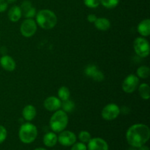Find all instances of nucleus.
<instances>
[{
  "instance_id": "1",
  "label": "nucleus",
  "mask_w": 150,
  "mask_h": 150,
  "mask_svg": "<svg viewBox=\"0 0 150 150\" xmlns=\"http://www.w3.org/2000/svg\"><path fill=\"white\" fill-rule=\"evenodd\" d=\"M149 138L150 129L144 124L133 125L126 132V140L132 147L139 148L145 145L149 140Z\"/></svg>"
},
{
  "instance_id": "2",
  "label": "nucleus",
  "mask_w": 150,
  "mask_h": 150,
  "mask_svg": "<svg viewBox=\"0 0 150 150\" xmlns=\"http://www.w3.org/2000/svg\"><path fill=\"white\" fill-rule=\"evenodd\" d=\"M36 23L38 26L43 29H51L56 26L57 23V16L52 10L43 9L37 13Z\"/></svg>"
},
{
  "instance_id": "3",
  "label": "nucleus",
  "mask_w": 150,
  "mask_h": 150,
  "mask_svg": "<svg viewBox=\"0 0 150 150\" xmlns=\"http://www.w3.org/2000/svg\"><path fill=\"white\" fill-rule=\"evenodd\" d=\"M68 116L63 110H57L50 119V127L54 133H60L66 129L68 125Z\"/></svg>"
},
{
  "instance_id": "4",
  "label": "nucleus",
  "mask_w": 150,
  "mask_h": 150,
  "mask_svg": "<svg viewBox=\"0 0 150 150\" xmlns=\"http://www.w3.org/2000/svg\"><path fill=\"white\" fill-rule=\"evenodd\" d=\"M38 133V128L35 125L31 122H26L19 128L18 137L22 143L29 144L35 142Z\"/></svg>"
},
{
  "instance_id": "5",
  "label": "nucleus",
  "mask_w": 150,
  "mask_h": 150,
  "mask_svg": "<svg viewBox=\"0 0 150 150\" xmlns=\"http://www.w3.org/2000/svg\"><path fill=\"white\" fill-rule=\"evenodd\" d=\"M133 48L136 54L142 58H146L150 54L149 42L144 37L136 38L133 42Z\"/></svg>"
},
{
  "instance_id": "6",
  "label": "nucleus",
  "mask_w": 150,
  "mask_h": 150,
  "mask_svg": "<svg viewBox=\"0 0 150 150\" xmlns=\"http://www.w3.org/2000/svg\"><path fill=\"white\" fill-rule=\"evenodd\" d=\"M121 113L120 108L115 103H108L103 108L101 117L106 121H112L116 120Z\"/></svg>"
},
{
  "instance_id": "7",
  "label": "nucleus",
  "mask_w": 150,
  "mask_h": 150,
  "mask_svg": "<svg viewBox=\"0 0 150 150\" xmlns=\"http://www.w3.org/2000/svg\"><path fill=\"white\" fill-rule=\"evenodd\" d=\"M38 24L33 18H26L20 26V32L24 38H31L36 33Z\"/></svg>"
},
{
  "instance_id": "8",
  "label": "nucleus",
  "mask_w": 150,
  "mask_h": 150,
  "mask_svg": "<svg viewBox=\"0 0 150 150\" xmlns=\"http://www.w3.org/2000/svg\"><path fill=\"white\" fill-rule=\"evenodd\" d=\"M139 85V78L136 75L130 74L123 81L122 88L125 93L131 94L138 89Z\"/></svg>"
},
{
  "instance_id": "9",
  "label": "nucleus",
  "mask_w": 150,
  "mask_h": 150,
  "mask_svg": "<svg viewBox=\"0 0 150 150\" xmlns=\"http://www.w3.org/2000/svg\"><path fill=\"white\" fill-rule=\"evenodd\" d=\"M77 140L76 134L70 130H63L58 136V142L64 146H71Z\"/></svg>"
},
{
  "instance_id": "10",
  "label": "nucleus",
  "mask_w": 150,
  "mask_h": 150,
  "mask_svg": "<svg viewBox=\"0 0 150 150\" xmlns=\"http://www.w3.org/2000/svg\"><path fill=\"white\" fill-rule=\"evenodd\" d=\"M88 150H108V144L103 139L99 137L92 138L88 142Z\"/></svg>"
},
{
  "instance_id": "11",
  "label": "nucleus",
  "mask_w": 150,
  "mask_h": 150,
  "mask_svg": "<svg viewBox=\"0 0 150 150\" xmlns=\"http://www.w3.org/2000/svg\"><path fill=\"white\" fill-rule=\"evenodd\" d=\"M43 105L47 111L54 112L61 108L62 100L55 96H50L44 100Z\"/></svg>"
},
{
  "instance_id": "12",
  "label": "nucleus",
  "mask_w": 150,
  "mask_h": 150,
  "mask_svg": "<svg viewBox=\"0 0 150 150\" xmlns=\"http://www.w3.org/2000/svg\"><path fill=\"white\" fill-rule=\"evenodd\" d=\"M22 15L26 18H33L37 14L36 9L32 7V2L29 0H24L21 5Z\"/></svg>"
},
{
  "instance_id": "13",
  "label": "nucleus",
  "mask_w": 150,
  "mask_h": 150,
  "mask_svg": "<svg viewBox=\"0 0 150 150\" xmlns=\"http://www.w3.org/2000/svg\"><path fill=\"white\" fill-rule=\"evenodd\" d=\"M0 65L6 71L12 72L16 69V63L10 56L3 55L0 58Z\"/></svg>"
},
{
  "instance_id": "14",
  "label": "nucleus",
  "mask_w": 150,
  "mask_h": 150,
  "mask_svg": "<svg viewBox=\"0 0 150 150\" xmlns=\"http://www.w3.org/2000/svg\"><path fill=\"white\" fill-rule=\"evenodd\" d=\"M137 31L140 35L146 38L150 35V20L149 18L144 19L137 26Z\"/></svg>"
},
{
  "instance_id": "15",
  "label": "nucleus",
  "mask_w": 150,
  "mask_h": 150,
  "mask_svg": "<svg viewBox=\"0 0 150 150\" xmlns=\"http://www.w3.org/2000/svg\"><path fill=\"white\" fill-rule=\"evenodd\" d=\"M37 115V110L32 105H27L23 108L22 116L23 119L27 122H31L35 118Z\"/></svg>"
},
{
  "instance_id": "16",
  "label": "nucleus",
  "mask_w": 150,
  "mask_h": 150,
  "mask_svg": "<svg viewBox=\"0 0 150 150\" xmlns=\"http://www.w3.org/2000/svg\"><path fill=\"white\" fill-rule=\"evenodd\" d=\"M7 16H8V18L10 19V21L13 22V23L18 22L21 18V7H19V6H13V7L9 10Z\"/></svg>"
},
{
  "instance_id": "17",
  "label": "nucleus",
  "mask_w": 150,
  "mask_h": 150,
  "mask_svg": "<svg viewBox=\"0 0 150 150\" xmlns=\"http://www.w3.org/2000/svg\"><path fill=\"white\" fill-rule=\"evenodd\" d=\"M42 142L47 147H53L58 142V136L54 132H48L43 136Z\"/></svg>"
},
{
  "instance_id": "18",
  "label": "nucleus",
  "mask_w": 150,
  "mask_h": 150,
  "mask_svg": "<svg viewBox=\"0 0 150 150\" xmlns=\"http://www.w3.org/2000/svg\"><path fill=\"white\" fill-rule=\"evenodd\" d=\"M95 28L100 31H105L108 30L111 27V22L106 18H98L97 20L94 23Z\"/></svg>"
},
{
  "instance_id": "19",
  "label": "nucleus",
  "mask_w": 150,
  "mask_h": 150,
  "mask_svg": "<svg viewBox=\"0 0 150 150\" xmlns=\"http://www.w3.org/2000/svg\"><path fill=\"white\" fill-rule=\"evenodd\" d=\"M139 93L140 95L141 98L144 100H147L149 99L150 98V88L148 83H143L142 84L139 85Z\"/></svg>"
},
{
  "instance_id": "20",
  "label": "nucleus",
  "mask_w": 150,
  "mask_h": 150,
  "mask_svg": "<svg viewBox=\"0 0 150 150\" xmlns=\"http://www.w3.org/2000/svg\"><path fill=\"white\" fill-rule=\"evenodd\" d=\"M150 75V69L148 66L142 65L136 70V76L140 79H147Z\"/></svg>"
},
{
  "instance_id": "21",
  "label": "nucleus",
  "mask_w": 150,
  "mask_h": 150,
  "mask_svg": "<svg viewBox=\"0 0 150 150\" xmlns=\"http://www.w3.org/2000/svg\"><path fill=\"white\" fill-rule=\"evenodd\" d=\"M70 89L67 87V86H61L58 90V98L62 101L67 100L70 98Z\"/></svg>"
},
{
  "instance_id": "22",
  "label": "nucleus",
  "mask_w": 150,
  "mask_h": 150,
  "mask_svg": "<svg viewBox=\"0 0 150 150\" xmlns=\"http://www.w3.org/2000/svg\"><path fill=\"white\" fill-rule=\"evenodd\" d=\"M61 108H62L63 111H65L66 113L72 112L75 108V103L73 101L70 100V99L62 101Z\"/></svg>"
},
{
  "instance_id": "23",
  "label": "nucleus",
  "mask_w": 150,
  "mask_h": 150,
  "mask_svg": "<svg viewBox=\"0 0 150 150\" xmlns=\"http://www.w3.org/2000/svg\"><path fill=\"white\" fill-rule=\"evenodd\" d=\"M100 4L107 9L115 8L120 4V0H100Z\"/></svg>"
},
{
  "instance_id": "24",
  "label": "nucleus",
  "mask_w": 150,
  "mask_h": 150,
  "mask_svg": "<svg viewBox=\"0 0 150 150\" xmlns=\"http://www.w3.org/2000/svg\"><path fill=\"white\" fill-rule=\"evenodd\" d=\"M91 139H92V136L89 132L86 131V130H82L79 133V139L82 143L87 144Z\"/></svg>"
},
{
  "instance_id": "25",
  "label": "nucleus",
  "mask_w": 150,
  "mask_h": 150,
  "mask_svg": "<svg viewBox=\"0 0 150 150\" xmlns=\"http://www.w3.org/2000/svg\"><path fill=\"white\" fill-rule=\"evenodd\" d=\"M98 70V69L96 65H95V64H89V65H88L87 67L85 68L84 73L88 77L92 78V76H93V75L96 73V71Z\"/></svg>"
},
{
  "instance_id": "26",
  "label": "nucleus",
  "mask_w": 150,
  "mask_h": 150,
  "mask_svg": "<svg viewBox=\"0 0 150 150\" xmlns=\"http://www.w3.org/2000/svg\"><path fill=\"white\" fill-rule=\"evenodd\" d=\"M85 5L89 8H96L100 4V0H83Z\"/></svg>"
},
{
  "instance_id": "27",
  "label": "nucleus",
  "mask_w": 150,
  "mask_h": 150,
  "mask_svg": "<svg viewBox=\"0 0 150 150\" xmlns=\"http://www.w3.org/2000/svg\"><path fill=\"white\" fill-rule=\"evenodd\" d=\"M70 150H87V146L84 143L82 142H77L75 143L71 146V149Z\"/></svg>"
},
{
  "instance_id": "28",
  "label": "nucleus",
  "mask_w": 150,
  "mask_h": 150,
  "mask_svg": "<svg viewBox=\"0 0 150 150\" xmlns=\"http://www.w3.org/2000/svg\"><path fill=\"white\" fill-rule=\"evenodd\" d=\"M7 131L5 127L0 125V144L3 143L7 139Z\"/></svg>"
},
{
  "instance_id": "29",
  "label": "nucleus",
  "mask_w": 150,
  "mask_h": 150,
  "mask_svg": "<svg viewBox=\"0 0 150 150\" xmlns=\"http://www.w3.org/2000/svg\"><path fill=\"white\" fill-rule=\"evenodd\" d=\"M92 79H93L94 81H95L100 82L104 80V74L100 71V70H98L96 71V73L93 75Z\"/></svg>"
},
{
  "instance_id": "30",
  "label": "nucleus",
  "mask_w": 150,
  "mask_h": 150,
  "mask_svg": "<svg viewBox=\"0 0 150 150\" xmlns=\"http://www.w3.org/2000/svg\"><path fill=\"white\" fill-rule=\"evenodd\" d=\"M8 7V3L6 0H0V13H3L5 10H7Z\"/></svg>"
},
{
  "instance_id": "31",
  "label": "nucleus",
  "mask_w": 150,
  "mask_h": 150,
  "mask_svg": "<svg viewBox=\"0 0 150 150\" xmlns=\"http://www.w3.org/2000/svg\"><path fill=\"white\" fill-rule=\"evenodd\" d=\"M97 18H98V17L95 14H89L87 16V21L89 23H94L95 21L97 20Z\"/></svg>"
},
{
  "instance_id": "32",
  "label": "nucleus",
  "mask_w": 150,
  "mask_h": 150,
  "mask_svg": "<svg viewBox=\"0 0 150 150\" xmlns=\"http://www.w3.org/2000/svg\"><path fill=\"white\" fill-rule=\"evenodd\" d=\"M139 150H149V146H146V145H143L139 148Z\"/></svg>"
},
{
  "instance_id": "33",
  "label": "nucleus",
  "mask_w": 150,
  "mask_h": 150,
  "mask_svg": "<svg viewBox=\"0 0 150 150\" xmlns=\"http://www.w3.org/2000/svg\"><path fill=\"white\" fill-rule=\"evenodd\" d=\"M6 1H7V2L8 3V4H13V3L16 2L17 0H6Z\"/></svg>"
},
{
  "instance_id": "34",
  "label": "nucleus",
  "mask_w": 150,
  "mask_h": 150,
  "mask_svg": "<svg viewBox=\"0 0 150 150\" xmlns=\"http://www.w3.org/2000/svg\"><path fill=\"white\" fill-rule=\"evenodd\" d=\"M34 150H47V149H45V148L39 147V148H37V149H34Z\"/></svg>"
}]
</instances>
